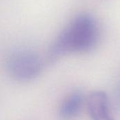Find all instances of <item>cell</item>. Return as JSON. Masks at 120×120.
<instances>
[{
  "mask_svg": "<svg viewBox=\"0 0 120 120\" xmlns=\"http://www.w3.org/2000/svg\"><path fill=\"white\" fill-rule=\"evenodd\" d=\"M98 37L99 29L95 19L88 14L80 15L71 22L51 47L48 63H53L68 53L89 51L96 45Z\"/></svg>",
  "mask_w": 120,
  "mask_h": 120,
  "instance_id": "obj_1",
  "label": "cell"
},
{
  "mask_svg": "<svg viewBox=\"0 0 120 120\" xmlns=\"http://www.w3.org/2000/svg\"><path fill=\"white\" fill-rule=\"evenodd\" d=\"M83 95L79 91L68 94L61 101L58 108V116L60 120H72L79 114L82 104Z\"/></svg>",
  "mask_w": 120,
  "mask_h": 120,
  "instance_id": "obj_4",
  "label": "cell"
},
{
  "mask_svg": "<svg viewBox=\"0 0 120 120\" xmlns=\"http://www.w3.org/2000/svg\"><path fill=\"white\" fill-rule=\"evenodd\" d=\"M4 68L11 80L19 84H28L36 81L42 75L44 63L31 51H17L6 58Z\"/></svg>",
  "mask_w": 120,
  "mask_h": 120,
  "instance_id": "obj_2",
  "label": "cell"
},
{
  "mask_svg": "<svg viewBox=\"0 0 120 120\" xmlns=\"http://www.w3.org/2000/svg\"><path fill=\"white\" fill-rule=\"evenodd\" d=\"M87 104L92 120H115L110 114L108 98L105 92L91 93L88 98Z\"/></svg>",
  "mask_w": 120,
  "mask_h": 120,
  "instance_id": "obj_3",
  "label": "cell"
}]
</instances>
